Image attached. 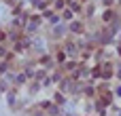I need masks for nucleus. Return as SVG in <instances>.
Masks as SVG:
<instances>
[]
</instances>
